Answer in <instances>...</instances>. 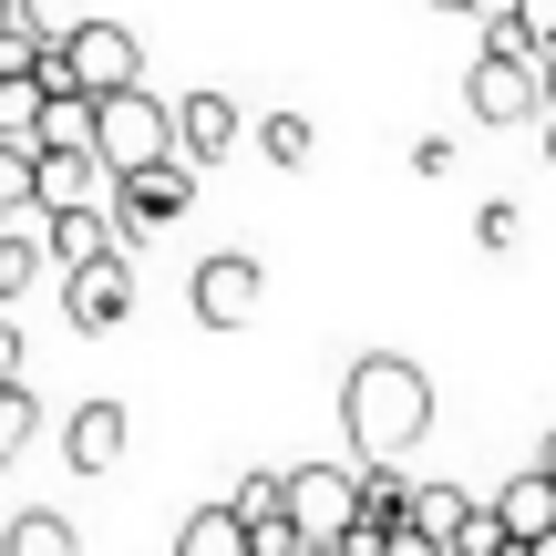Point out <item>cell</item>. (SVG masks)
Masks as SVG:
<instances>
[{
  "instance_id": "obj_1",
  "label": "cell",
  "mask_w": 556,
  "mask_h": 556,
  "mask_svg": "<svg viewBox=\"0 0 556 556\" xmlns=\"http://www.w3.org/2000/svg\"><path fill=\"white\" fill-rule=\"evenodd\" d=\"M340 422H351L361 464H402L433 433V371L402 361V351H361L351 371H340Z\"/></svg>"
},
{
  "instance_id": "obj_2",
  "label": "cell",
  "mask_w": 556,
  "mask_h": 556,
  "mask_svg": "<svg viewBox=\"0 0 556 556\" xmlns=\"http://www.w3.org/2000/svg\"><path fill=\"white\" fill-rule=\"evenodd\" d=\"M93 155L114 165V186L144 176V165H176V103H155V93H114V103H103V144H93Z\"/></svg>"
},
{
  "instance_id": "obj_3",
  "label": "cell",
  "mask_w": 556,
  "mask_h": 556,
  "mask_svg": "<svg viewBox=\"0 0 556 556\" xmlns=\"http://www.w3.org/2000/svg\"><path fill=\"white\" fill-rule=\"evenodd\" d=\"M289 516L309 546L361 536V464H289Z\"/></svg>"
},
{
  "instance_id": "obj_4",
  "label": "cell",
  "mask_w": 556,
  "mask_h": 556,
  "mask_svg": "<svg viewBox=\"0 0 556 556\" xmlns=\"http://www.w3.org/2000/svg\"><path fill=\"white\" fill-rule=\"evenodd\" d=\"M186 309H197L206 330H248V319L268 309V268L238 258V248H217V258H197V278H186Z\"/></svg>"
},
{
  "instance_id": "obj_5",
  "label": "cell",
  "mask_w": 556,
  "mask_h": 556,
  "mask_svg": "<svg viewBox=\"0 0 556 556\" xmlns=\"http://www.w3.org/2000/svg\"><path fill=\"white\" fill-rule=\"evenodd\" d=\"M186 206H197V165H144V176H124L114 186V217H124V248H144V238H155V227H176L186 217Z\"/></svg>"
},
{
  "instance_id": "obj_6",
  "label": "cell",
  "mask_w": 556,
  "mask_h": 556,
  "mask_svg": "<svg viewBox=\"0 0 556 556\" xmlns=\"http://www.w3.org/2000/svg\"><path fill=\"white\" fill-rule=\"evenodd\" d=\"M464 103H475V124H526V114H546V62H495V52H475Z\"/></svg>"
},
{
  "instance_id": "obj_7",
  "label": "cell",
  "mask_w": 556,
  "mask_h": 556,
  "mask_svg": "<svg viewBox=\"0 0 556 556\" xmlns=\"http://www.w3.org/2000/svg\"><path fill=\"white\" fill-rule=\"evenodd\" d=\"M62 52H73V73H83V93H93V103L144 93V52H135V31H124V21H93V31H73Z\"/></svg>"
},
{
  "instance_id": "obj_8",
  "label": "cell",
  "mask_w": 556,
  "mask_h": 556,
  "mask_svg": "<svg viewBox=\"0 0 556 556\" xmlns=\"http://www.w3.org/2000/svg\"><path fill=\"white\" fill-rule=\"evenodd\" d=\"M62 319H73V330H124V319H135V258H93V268H73L62 278Z\"/></svg>"
},
{
  "instance_id": "obj_9",
  "label": "cell",
  "mask_w": 556,
  "mask_h": 556,
  "mask_svg": "<svg viewBox=\"0 0 556 556\" xmlns=\"http://www.w3.org/2000/svg\"><path fill=\"white\" fill-rule=\"evenodd\" d=\"M124 433H135L124 402H73V422H62V464H73V475H114V464H124Z\"/></svg>"
},
{
  "instance_id": "obj_10",
  "label": "cell",
  "mask_w": 556,
  "mask_h": 556,
  "mask_svg": "<svg viewBox=\"0 0 556 556\" xmlns=\"http://www.w3.org/2000/svg\"><path fill=\"white\" fill-rule=\"evenodd\" d=\"M73 206H114V165L103 155H41V217H73Z\"/></svg>"
},
{
  "instance_id": "obj_11",
  "label": "cell",
  "mask_w": 556,
  "mask_h": 556,
  "mask_svg": "<svg viewBox=\"0 0 556 556\" xmlns=\"http://www.w3.org/2000/svg\"><path fill=\"white\" fill-rule=\"evenodd\" d=\"M495 516H505V536H516V546H556V484L526 464V475L495 484Z\"/></svg>"
},
{
  "instance_id": "obj_12",
  "label": "cell",
  "mask_w": 556,
  "mask_h": 556,
  "mask_svg": "<svg viewBox=\"0 0 556 556\" xmlns=\"http://www.w3.org/2000/svg\"><path fill=\"white\" fill-rule=\"evenodd\" d=\"M227 144H238V103H227V93H186L176 103V155L186 165H217Z\"/></svg>"
},
{
  "instance_id": "obj_13",
  "label": "cell",
  "mask_w": 556,
  "mask_h": 556,
  "mask_svg": "<svg viewBox=\"0 0 556 556\" xmlns=\"http://www.w3.org/2000/svg\"><path fill=\"white\" fill-rule=\"evenodd\" d=\"M413 495L422 484L402 464H361V536H413Z\"/></svg>"
},
{
  "instance_id": "obj_14",
  "label": "cell",
  "mask_w": 556,
  "mask_h": 556,
  "mask_svg": "<svg viewBox=\"0 0 556 556\" xmlns=\"http://www.w3.org/2000/svg\"><path fill=\"white\" fill-rule=\"evenodd\" d=\"M176 556H258V536H248L238 505H197V516L176 526Z\"/></svg>"
},
{
  "instance_id": "obj_15",
  "label": "cell",
  "mask_w": 556,
  "mask_h": 556,
  "mask_svg": "<svg viewBox=\"0 0 556 556\" xmlns=\"http://www.w3.org/2000/svg\"><path fill=\"white\" fill-rule=\"evenodd\" d=\"M41 124H52V93H41L31 73H0V144L41 155Z\"/></svg>"
},
{
  "instance_id": "obj_16",
  "label": "cell",
  "mask_w": 556,
  "mask_h": 556,
  "mask_svg": "<svg viewBox=\"0 0 556 556\" xmlns=\"http://www.w3.org/2000/svg\"><path fill=\"white\" fill-rule=\"evenodd\" d=\"M41 268H62L52 238H41V217H31V227H0V299H31Z\"/></svg>"
},
{
  "instance_id": "obj_17",
  "label": "cell",
  "mask_w": 556,
  "mask_h": 556,
  "mask_svg": "<svg viewBox=\"0 0 556 556\" xmlns=\"http://www.w3.org/2000/svg\"><path fill=\"white\" fill-rule=\"evenodd\" d=\"M475 505L484 495H464V484H422V495H413V536H433L443 556H454V536L475 526Z\"/></svg>"
},
{
  "instance_id": "obj_18",
  "label": "cell",
  "mask_w": 556,
  "mask_h": 556,
  "mask_svg": "<svg viewBox=\"0 0 556 556\" xmlns=\"http://www.w3.org/2000/svg\"><path fill=\"white\" fill-rule=\"evenodd\" d=\"M0 556H83V536H73V516L31 505V516H11V526H0Z\"/></svg>"
},
{
  "instance_id": "obj_19",
  "label": "cell",
  "mask_w": 556,
  "mask_h": 556,
  "mask_svg": "<svg viewBox=\"0 0 556 556\" xmlns=\"http://www.w3.org/2000/svg\"><path fill=\"white\" fill-rule=\"evenodd\" d=\"M41 443V402H31V381H21V392H0V464H21Z\"/></svg>"
},
{
  "instance_id": "obj_20",
  "label": "cell",
  "mask_w": 556,
  "mask_h": 556,
  "mask_svg": "<svg viewBox=\"0 0 556 556\" xmlns=\"http://www.w3.org/2000/svg\"><path fill=\"white\" fill-rule=\"evenodd\" d=\"M21 11H31V31H41V41H73V31H93V21H103L93 0H21Z\"/></svg>"
},
{
  "instance_id": "obj_21",
  "label": "cell",
  "mask_w": 556,
  "mask_h": 556,
  "mask_svg": "<svg viewBox=\"0 0 556 556\" xmlns=\"http://www.w3.org/2000/svg\"><path fill=\"white\" fill-rule=\"evenodd\" d=\"M258 144H268V165H309V144H319V135H309V114H268V124H258Z\"/></svg>"
},
{
  "instance_id": "obj_22",
  "label": "cell",
  "mask_w": 556,
  "mask_h": 556,
  "mask_svg": "<svg viewBox=\"0 0 556 556\" xmlns=\"http://www.w3.org/2000/svg\"><path fill=\"white\" fill-rule=\"evenodd\" d=\"M516 238H526V217H516V206H475V248H484V258H516Z\"/></svg>"
},
{
  "instance_id": "obj_23",
  "label": "cell",
  "mask_w": 556,
  "mask_h": 556,
  "mask_svg": "<svg viewBox=\"0 0 556 556\" xmlns=\"http://www.w3.org/2000/svg\"><path fill=\"white\" fill-rule=\"evenodd\" d=\"M413 176H454V135H422L413 144Z\"/></svg>"
},
{
  "instance_id": "obj_24",
  "label": "cell",
  "mask_w": 556,
  "mask_h": 556,
  "mask_svg": "<svg viewBox=\"0 0 556 556\" xmlns=\"http://www.w3.org/2000/svg\"><path fill=\"white\" fill-rule=\"evenodd\" d=\"M0 392H21V330L0 319Z\"/></svg>"
},
{
  "instance_id": "obj_25",
  "label": "cell",
  "mask_w": 556,
  "mask_h": 556,
  "mask_svg": "<svg viewBox=\"0 0 556 556\" xmlns=\"http://www.w3.org/2000/svg\"><path fill=\"white\" fill-rule=\"evenodd\" d=\"M21 31H31V11H21V0H0V52H11Z\"/></svg>"
},
{
  "instance_id": "obj_26",
  "label": "cell",
  "mask_w": 556,
  "mask_h": 556,
  "mask_svg": "<svg viewBox=\"0 0 556 556\" xmlns=\"http://www.w3.org/2000/svg\"><path fill=\"white\" fill-rule=\"evenodd\" d=\"M536 475H546V484H556V433H546V454H536Z\"/></svg>"
},
{
  "instance_id": "obj_27",
  "label": "cell",
  "mask_w": 556,
  "mask_h": 556,
  "mask_svg": "<svg viewBox=\"0 0 556 556\" xmlns=\"http://www.w3.org/2000/svg\"><path fill=\"white\" fill-rule=\"evenodd\" d=\"M433 11H484V0H433Z\"/></svg>"
},
{
  "instance_id": "obj_28",
  "label": "cell",
  "mask_w": 556,
  "mask_h": 556,
  "mask_svg": "<svg viewBox=\"0 0 556 556\" xmlns=\"http://www.w3.org/2000/svg\"><path fill=\"white\" fill-rule=\"evenodd\" d=\"M546 165H556V124H546Z\"/></svg>"
},
{
  "instance_id": "obj_29",
  "label": "cell",
  "mask_w": 556,
  "mask_h": 556,
  "mask_svg": "<svg viewBox=\"0 0 556 556\" xmlns=\"http://www.w3.org/2000/svg\"><path fill=\"white\" fill-rule=\"evenodd\" d=\"M309 556H340V546H309Z\"/></svg>"
}]
</instances>
